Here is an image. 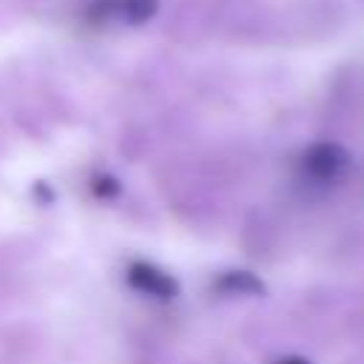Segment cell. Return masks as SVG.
<instances>
[{
  "instance_id": "cell-4",
  "label": "cell",
  "mask_w": 364,
  "mask_h": 364,
  "mask_svg": "<svg viewBox=\"0 0 364 364\" xmlns=\"http://www.w3.org/2000/svg\"><path fill=\"white\" fill-rule=\"evenodd\" d=\"M216 290L230 293V296H236V293H264V284L256 276L245 273V270H230V273H222V279L216 282Z\"/></svg>"
},
{
  "instance_id": "cell-3",
  "label": "cell",
  "mask_w": 364,
  "mask_h": 364,
  "mask_svg": "<svg viewBox=\"0 0 364 364\" xmlns=\"http://www.w3.org/2000/svg\"><path fill=\"white\" fill-rule=\"evenodd\" d=\"M125 279L134 290H139L145 296H154V299H162V301H168L179 293V284L165 270H159L156 264H148V262H131Z\"/></svg>"
},
{
  "instance_id": "cell-6",
  "label": "cell",
  "mask_w": 364,
  "mask_h": 364,
  "mask_svg": "<svg viewBox=\"0 0 364 364\" xmlns=\"http://www.w3.org/2000/svg\"><path fill=\"white\" fill-rule=\"evenodd\" d=\"M276 364H307V361H304V358H293V355H290V358H282V361H276Z\"/></svg>"
},
{
  "instance_id": "cell-5",
  "label": "cell",
  "mask_w": 364,
  "mask_h": 364,
  "mask_svg": "<svg viewBox=\"0 0 364 364\" xmlns=\"http://www.w3.org/2000/svg\"><path fill=\"white\" fill-rule=\"evenodd\" d=\"M94 191H97L100 196H111V193H117L119 188H117L114 179H108V176H94Z\"/></svg>"
},
{
  "instance_id": "cell-2",
  "label": "cell",
  "mask_w": 364,
  "mask_h": 364,
  "mask_svg": "<svg viewBox=\"0 0 364 364\" xmlns=\"http://www.w3.org/2000/svg\"><path fill=\"white\" fill-rule=\"evenodd\" d=\"M156 11V0H94L88 6V23L94 26H111L125 23L136 26L148 20Z\"/></svg>"
},
{
  "instance_id": "cell-1",
  "label": "cell",
  "mask_w": 364,
  "mask_h": 364,
  "mask_svg": "<svg viewBox=\"0 0 364 364\" xmlns=\"http://www.w3.org/2000/svg\"><path fill=\"white\" fill-rule=\"evenodd\" d=\"M347 165H350V154L336 142H316L299 159L301 176L313 185H330V182L341 179Z\"/></svg>"
}]
</instances>
